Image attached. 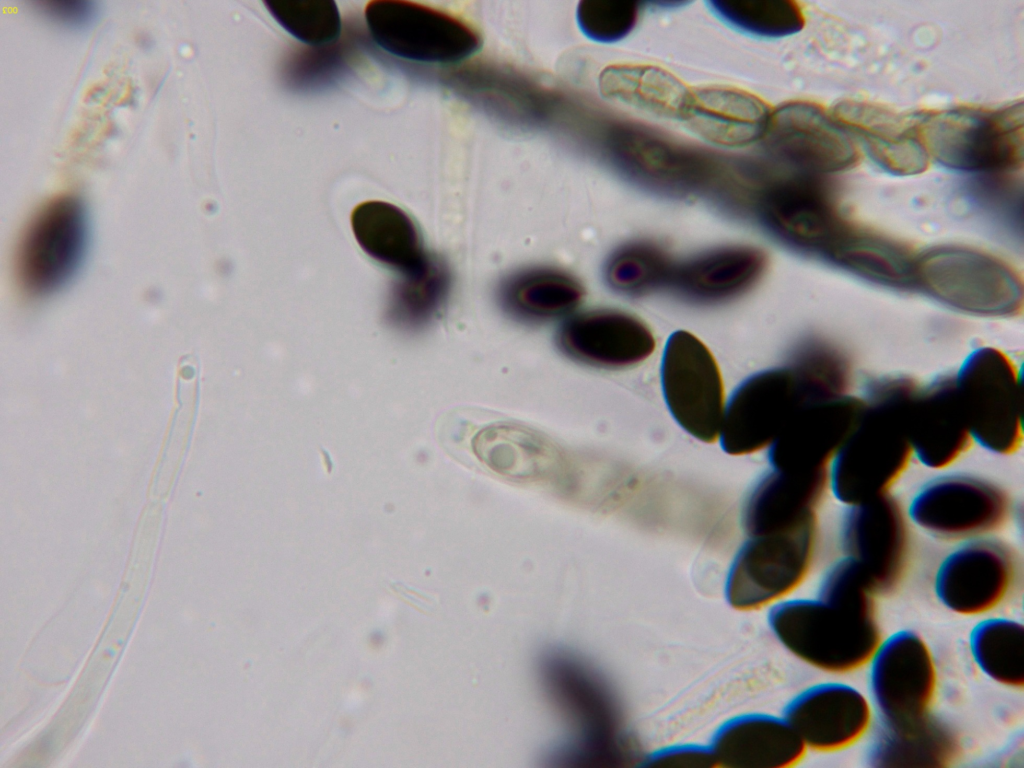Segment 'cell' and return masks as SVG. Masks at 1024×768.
<instances>
[{"instance_id": "obj_1", "label": "cell", "mask_w": 1024, "mask_h": 768, "mask_svg": "<svg viewBox=\"0 0 1024 768\" xmlns=\"http://www.w3.org/2000/svg\"><path fill=\"white\" fill-rule=\"evenodd\" d=\"M915 396L864 402L828 465L829 492L838 502L854 505L889 493L904 475L913 459L907 414Z\"/></svg>"}, {"instance_id": "obj_2", "label": "cell", "mask_w": 1024, "mask_h": 768, "mask_svg": "<svg viewBox=\"0 0 1024 768\" xmlns=\"http://www.w3.org/2000/svg\"><path fill=\"white\" fill-rule=\"evenodd\" d=\"M767 625L794 657L820 671L845 675L867 666L883 639L877 617L815 598H785L767 608Z\"/></svg>"}, {"instance_id": "obj_3", "label": "cell", "mask_w": 1024, "mask_h": 768, "mask_svg": "<svg viewBox=\"0 0 1024 768\" xmlns=\"http://www.w3.org/2000/svg\"><path fill=\"white\" fill-rule=\"evenodd\" d=\"M915 129L928 156L947 168L1002 172L1023 163L1022 103L928 113L915 118Z\"/></svg>"}, {"instance_id": "obj_4", "label": "cell", "mask_w": 1024, "mask_h": 768, "mask_svg": "<svg viewBox=\"0 0 1024 768\" xmlns=\"http://www.w3.org/2000/svg\"><path fill=\"white\" fill-rule=\"evenodd\" d=\"M818 537L817 513L775 532L747 536L726 573V603L750 612L789 597L811 572Z\"/></svg>"}, {"instance_id": "obj_5", "label": "cell", "mask_w": 1024, "mask_h": 768, "mask_svg": "<svg viewBox=\"0 0 1024 768\" xmlns=\"http://www.w3.org/2000/svg\"><path fill=\"white\" fill-rule=\"evenodd\" d=\"M792 363L746 378L725 403L718 440L722 450L744 456L778 437L806 403L829 397Z\"/></svg>"}, {"instance_id": "obj_6", "label": "cell", "mask_w": 1024, "mask_h": 768, "mask_svg": "<svg viewBox=\"0 0 1024 768\" xmlns=\"http://www.w3.org/2000/svg\"><path fill=\"white\" fill-rule=\"evenodd\" d=\"M911 524L944 541L993 535L1013 513L1009 493L996 482L970 473H942L923 483L905 507Z\"/></svg>"}, {"instance_id": "obj_7", "label": "cell", "mask_w": 1024, "mask_h": 768, "mask_svg": "<svg viewBox=\"0 0 1024 768\" xmlns=\"http://www.w3.org/2000/svg\"><path fill=\"white\" fill-rule=\"evenodd\" d=\"M1023 562L1017 549L994 535L958 542L939 562L933 591L947 610L979 616L1001 607L1020 591Z\"/></svg>"}, {"instance_id": "obj_8", "label": "cell", "mask_w": 1024, "mask_h": 768, "mask_svg": "<svg viewBox=\"0 0 1024 768\" xmlns=\"http://www.w3.org/2000/svg\"><path fill=\"white\" fill-rule=\"evenodd\" d=\"M365 20L374 42L386 52L428 64H454L482 45L478 30L449 11L405 0L366 4Z\"/></svg>"}, {"instance_id": "obj_9", "label": "cell", "mask_w": 1024, "mask_h": 768, "mask_svg": "<svg viewBox=\"0 0 1024 768\" xmlns=\"http://www.w3.org/2000/svg\"><path fill=\"white\" fill-rule=\"evenodd\" d=\"M868 666L870 702L881 726L901 729L930 715L938 693L934 655L911 629L882 639Z\"/></svg>"}, {"instance_id": "obj_10", "label": "cell", "mask_w": 1024, "mask_h": 768, "mask_svg": "<svg viewBox=\"0 0 1024 768\" xmlns=\"http://www.w3.org/2000/svg\"><path fill=\"white\" fill-rule=\"evenodd\" d=\"M775 238L808 249H832L847 233L823 175L785 169L756 186L748 200Z\"/></svg>"}, {"instance_id": "obj_11", "label": "cell", "mask_w": 1024, "mask_h": 768, "mask_svg": "<svg viewBox=\"0 0 1024 768\" xmlns=\"http://www.w3.org/2000/svg\"><path fill=\"white\" fill-rule=\"evenodd\" d=\"M838 537L842 555L862 567L878 598L901 589L910 569L912 537L905 507L891 492L845 506Z\"/></svg>"}, {"instance_id": "obj_12", "label": "cell", "mask_w": 1024, "mask_h": 768, "mask_svg": "<svg viewBox=\"0 0 1024 768\" xmlns=\"http://www.w3.org/2000/svg\"><path fill=\"white\" fill-rule=\"evenodd\" d=\"M953 382L973 443L999 456L1017 453L1023 443V412L1013 365L998 354H978Z\"/></svg>"}, {"instance_id": "obj_13", "label": "cell", "mask_w": 1024, "mask_h": 768, "mask_svg": "<svg viewBox=\"0 0 1024 768\" xmlns=\"http://www.w3.org/2000/svg\"><path fill=\"white\" fill-rule=\"evenodd\" d=\"M660 379L675 422L698 441L715 442L726 402L721 372L708 347L688 331L672 333L664 347Z\"/></svg>"}, {"instance_id": "obj_14", "label": "cell", "mask_w": 1024, "mask_h": 768, "mask_svg": "<svg viewBox=\"0 0 1024 768\" xmlns=\"http://www.w3.org/2000/svg\"><path fill=\"white\" fill-rule=\"evenodd\" d=\"M87 223L82 203L57 197L31 220L16 253V275L29 294L41 296L60 288L75 273L84 255Z\"/></svg>"}, {"instance_id": "obj_15", "label": "cell", "mask_w": 1024, "mask_h": 768, "mask_svg": "<svg viewBox=\"0 0 1024 768\" xmlns=\"http://www.w3.org/2000/svg\"><path fill=\"white\" fill-rule=\"evenodd\" d=\"M762 139L776 160L792 171L827 176L852 168L859 159L845 129L807 102L777 107Z\"/></svg>"}, {"instance_id": "obj_16", "label": "cell", "mask_w": 1024, "mask_h": 768, "mask_svg": "<svg viewBox=\"0 0 1024 768\" xmlns=\"http://www.w3.org/2000/svg\"><path fill=\"white\" fill-rule=\"evenodd\" d=\"M873 706L857 688L836 681L810 685L795 694L782 715L807 750L836 753L851 748L869 732Z\"/></svg>"}, {"instance_id": "obj_17", "label": "cell", "mask_w": 1024, "mask_h": 768, "mask_svg": "<svg viewBox=\"0 0 1024 768\" xmlns=\"http://www.w3.org/2000/svg\"><path fill=\"white\" fill-rule=\"evenodd\" d=\"M864 408L861 398L846 394L806 403L769 445L771 467L787 471L828 468Z\"/></svg>"}, {"instance_id": "obj_18", "label": "cell", "mask_w": 1024, "mask_h": 768, "mask_svg": "<svg viewBox=\"0 0 1024 768\" xmlns=\"http://www.w3.org/2000/svg\"><path fill=\"white\" fill-rule=\"evenodd\" d=\"M569 358L597 368L622 369L645 361L655 350L651 329L637 316L616 309L578 313L557 334Z\"/></svg>"}, {"instance_id": "obj_19", "label": "cell", "mask_w": 1024, "mask_h": 768, "mask_svg": "<svg viewBox=\"0 0 1024 768\" xmlns=\"http://www.w3.org/2000/svg\"><path fill=\"white\" fill-rule=\"evenodd\" d=\"M917 272L936 295L967 310L1001 313L1018 302L1011 273L983 255L945 250L926 257Z\"/></svg>"}, {"instance_id": "obj_20", "label": "cell", "mask_w": 1024, "mask_h": 768, "mask_svg": "<svg viewBox=\"0 0 1024 768\" xmlns=\"http://www.w3.org/2000/svg\"><path fill=\"white\" fill-rule=\"evenodd\" d=\"M715 766L789 768L806 755L803 741L783 715L745 712L723 721L710 741Z\"/></svg>"}, {"instance_id": "obj_21", "label": "cell", "mask_w": 1024, "mask_h": 768, "mask_svg": "<svg viewBox=\"0 0 1024 768\" xmlns=\"http://www.w3.org/2000/svg\"><path fill=\"white\" fill-rule=\"evenodd\" d=\"M612 142L623 169L649 187L688 191L706 184L713 176L710 163L701 155L650 129L622 127Z\"/></svg>"}, {"instance_id": "obj_22", "label": "cell", "mask_w": 1024, "mask_h": 768, "mask_svg": "<svg viewBox=\"0 0 1024 768\" xmlns=\"http://www.w3.org/2000/svg\"><path fill=\"white\" fill-rule=\"evenodd\" d=\"M913 458L932 470H944L972 447L954 382L942 380L919 390L907 414Z\"/></svg>"}, {"instance_id": "obj_23", "label": "cell", "mask_w": 1024, "mask_h": 768, "mask_svg": "<svg viewBox=\"0 0 1024 768\" xmlns=\"http://www.w3.org/2000/svg\"><path fill=\"white\" fill-rule=\"evenodd\" d=\"M828 492V468L810 471L772 468L746 497L742 527L747 536L787 528L817 513Z\"/></svg>"}, {"instance_id": "obj_24", "label": "cell", "mask_w": 1024, "mask_h": 768, "mask_svg": "<svg viewBox=\"0 0 1024 768\" xmlns=\"http://www.w3.org/2000/svg\"><path fill=\"white\" fill-rule=\"evenodd\" d=\"M768 265L765 253L748 245H725L677 263L671 287L703 304L728 301L753 288Z\"/></svg>"}, {"instance_id": "obj_25", "label": "cell", "mask_w": 1024, "mask_h": 768, "mask_svg": "<svg viewBox=\"0 0 1024 768\" xmlns=\"http://www.w3.org/2000/svg\"><path fill=\"white\" fill-rule=\"evenodd\" d=\"M771 111L757 96L731 87L691 91L683 121L704 141L723 148H742L762 139Z\"/></svg>"}, {"instance_id": "obj_26", "label": "cell", "mask_w": 1024, "mask_h": 768, "mask_svg": "<svg viewBox=\"0 0 1024 768\" xmlns=\"http://www.w3.org/2000/svg\"><path fill=\"white\" fill-rule=\"evenodd\" d=\"M835 114L844 129L856 135L883 169L896 175H912L927 168L929 156L917 136L915 119H901L859 102L841 103Z\"/></svg>"}, {"instance_id": "obj_27", "label": "cell", "mask_w": 1024, "mask_h": 768, "mask_svg": "<svg viewBox=\"0 0 1024 768\" xmlns=\"http://www.w3.org/2000/svg\"><path fill=\"white\" fill-rule=\"evenodd\" d=\"M351 227L362 250L404 276L428 262L419 231L401 208L384 201H366L351 213Z\"/></svg>"}, {"instance_id": "obj_28", "label": "cell", "mask_w": 1024, "mask_h": 768, "mask_svg": "<svg viewBox=\"0 0 1024 768\" xmlns=\"http://www.w3.org/2000/svg\"><path fill=\"white\" fill-rule=\"evenodd\" d=\"M962 754L957 730L944 718L933 714L901 729L880 725L867 752L873 767H949Z\"/></svg>"}, {"instance_id": "obj_29", "label": "cell", "mask_w": 1024, "mask_h": 768, "mask_svg": "<svg viewBox=\"0 0 1024 768\" xmlns=\"http://www.w3.org/2000/svg\"><path fill=\"white\" fill-rule=\"evenodd\" d=\"M582 284L570 273L534 266L506 276L497 289L502 309L526 322H544L570 314L582 301Z\"/></svg>"}, {"instance_id": "obj_30", "label": "cell", "mask_w": 1024, "mask_h": 768, "mask_svg": "<svg viewBox=\"0 0 1024 768\" xmlns=\"http://www.w3.org/2000/svg\"><path fill=\"white\" fill-rule=\"evenodd\" d=\"M598 85L606 99L667 120L683 121L691 96L681 80L653 65H610Z\"/></svg>"}, {"instance_id": "obj_31", "label": "cell", "mask_w": 1024, "mask_h": 768, "mask_svg": "<svg viewBox=\"0 0 1024 768\" xmlns=\"http://www.w3.org/2000/svg\"><path fill=\"white\" fill-rule=\"evenodd\" d=\"M969 651L979 670L995 683L1012 689L1024 686V627L1017 620L989 617L969 634Z\"/></svg>"}, {"instance_id": "obj_32", "label": "cell", "mask_w": 1024, "mask_h": 768, "mask_svg": "<svg viewBox=\"0 0 1024 768\" xmlns=\"http://www.w3.org/2000/svg\"><path fill=\"white\" fill-rule=\"evenodd\" d=\"M677 263L667 251L648 240H636L616 248L604 265V278L615 292L644 296L671 286Z\"/></svg>"}, {"instance_id": "obj_33", "label": "cell", "mask_w": 1024, "mask_h": 768, "mask_svg": "<svg viewBox=\"0 0 1024 768\" xmlns=\"http://www.w3.org/2000/svg\"><path fill=\"white\" fill-rule=\"evenodd\" d=\"M708 4L720 20L757 37H787L804 26L801 8L790 0H714Z\"/></svg>"}, {"instance_id": "obj_34", "label": "cell", "mask_w": 1024, "mask_h": 768, "mask_svg": "<svg viewBox=\"0 0 1024 768\" xmlns=\"http://www.w3.org/2000/svg\"><path fill=\"white\" fill-rule=\"evenodd\" d=\"M451 288L446 263L429 257L418 272L405 276L394 296L396 318L405 326L419 327L433 319L445 304Z\"/></svg>"}, {"instance_id": "obj_35", "label": "cell", "mask_w": 1024, "mask_h": 768, "mask_svg": "<svg viewBox=\"0 0 1024 768\" xmlns=\"http://www.w3.org/2000/svg\"><path fill=\"white\" fill-rule=\"evenodd\" d=\"M268 12L290 35L312 46L329 44L341 33V16L330 0H265Z\"/></svg>"}, {"instance_id": "obj_36", "label": "cell", "mask_w": 1024, "mask_h": 768, "mask_svg": "<svg viewBox=\"0 0 1024 768\" xmlns=\"http://www.w3.org/2000/svg\"><path fill=\"white\" fill-rule=\"evenodd\" d=\"M816 597L857 614L877 617L878 597L868 575L855 560L844 555L825 570Z\"/></svg>"}, {"instance_id": "obj_37", "label": "cell", "mask_w": 1024, "mask_h": 768, "mask_svg": "<svg viewBox=\"0 0 1024 768\" xmlns=\"http://www.w3.org/2000/svg\"><path fill=\"white\" fill-rule=\"evenodd\" d=\"M831 250L840 262L881 281L903 283L913 272L899 251L874 240L846 235Z\"/></svg>"}, {"instance_id": "obj_38", "label": "cell", "mask_w": 1024, "mask_h": 768, "mask_svg": "<svg viewBox=\"0 0 1024 768\" xmlns=\"http://www.w3.org/2000/svg\"><path fill=\"white\" fill-rule=\"evenodd\" d=\"M639 4L626 0H582L576 10L581 32L590 40L613 43L624 39L635 28Z\"/></svg>"}, {"instance_id": "obj_39", "label": "cell", "mask_w": 1024, "mask_h": 768, "mask_svg": "<svg viewBox=\"0 0 1024 768\" xmlns=\"http://www.w3.org/2000/svg\"><path fill=\"white\" fill-rule=\"evenodd\" d=\"M646 765L661 767H715L709 744L675 743L654 750Z\"/></svg>"}, {"instance_id": "obj_40", "label": "cell", "mask_w": 1024, "mask_h": 768, "mask_svg": "<svg viewBox=\"0 0 1024 768\" xmlns=\"http://www.w3.org/2000/svg\"><path fill=\"white\" fill-rule=\"evenodd\" d=\"M46 10L56 20L70 25L84 24L93 14L87 2H54L49 3Z\"/></svg>"}]
</instances>
